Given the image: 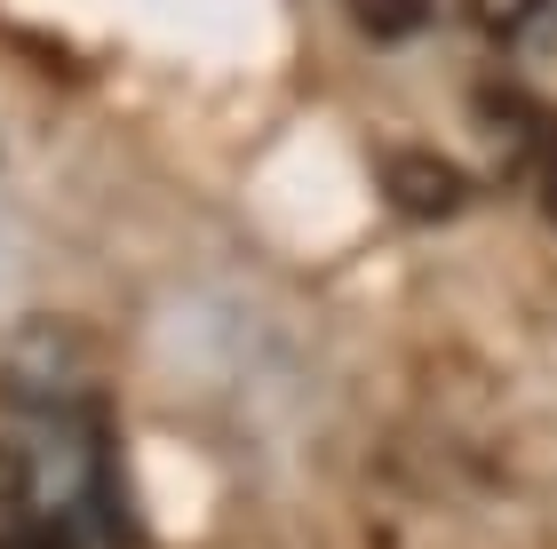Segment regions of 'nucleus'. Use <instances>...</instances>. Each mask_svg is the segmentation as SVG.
I'll list each match as a JSON object with an SVG mask.
<instances>
[{
    "label": "nucleus",
    "instance_id": "20e7f679",
    "mask_svg": "<svg viewBox=\"0 0 557 549\" xmlns=\"http://www.w3.org/2000/svg\"><path fill=\"white\" fill-rule=\"evenodd\" d=\"M350 16H359L367 40H414L430 24V0H343Z\"/></svg>",
    "mask_w": 557,
    "mask_h": 549
},
{
    "label": "nucleus",
    "instance_id": "f257e3e1",
    "mask_svg": "<svg viewBox=\"0 0 557 549\" xmlns=\"http://www.w3.org/2000/svg\"><path fill=\"white\" fill-rule=\"evenodd\" d=\"M486 120L502 136H510V160L534 176V191H542V208L557 215V112L542 104V96H518V88H494L486 96Z\"/></svg>",
    "mask_w": 557,
    "mask_h": 549
},
{
    "label": "nucleus",
    "instance_id": "f03ea898",
    "mask_svg": "<svg viewBox=\"0 0 557 549\" xmlns=\"http://www.w3.org/2000/svg\"><path fill=\"white\" fill-rule=\"evenodd\" d=\"M391 199H398V208H407V215H454V208H462V167H446L438 152H398L391 160Z\"/></svg>",
    "mask_w": 557,
    "mask_h": 549
},
{
    "label": "nucleus",
    "instance_id": "7ed1b4c3",
    "mask_svg": "<svg viewBox=\"0 0 557 549\" xmlns=\"http://www.w3.org/2000/svg\"><path fill=\"white\" fill-rule=\"evenodd\" d=\"M462 16L494 48H549L557 40V0H462Z\"/></svg>",
    "mask_w": 557,
    "mask_h": 549
}]
</instances>
